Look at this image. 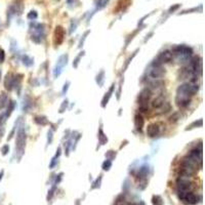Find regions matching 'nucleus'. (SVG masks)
<instances>
[{"instance_id": "423d86ee", "label": "nucleus", "mask_w": 205, "mask_h": 205, "mask_svg": "<svg viewBox=\"0 0 205 205\" xmlns=\"http://www.w3.org/2000/svg\"><path fill=\"white\" fill-rule=\"evenodd\" d=\"M172 53H174L176 56H181L182 59H188L192 54V49L184 45H179L177 47H174Z\"/></svg>"}, {"instance_id": "7ed1b4c3", "label": "nucleus", "mask_w": 205, "mask_h": 205, "mask_svg": "<svg viewBox=\"0 0 205 205\" xmlns=\"http://www.w3.org/2000/svg\"><path fill=\"white\" fill-rule=\"evenodd\" d=\"M179 198L181 201H183L186 204H196L198 202V198L193 192H177Z\"/></svg>"}, {"instance_id": "b1692460", "label": "nucleus", "mask_w": 205, "mask_h": 205, "mask_svg": "<svg viewBox=\"0 0 205 205\" xmlns=\"http://www.w3.org/2000/svg\"><path fill=\"white\" fill-rule=\"evenodd\" d=\"M177 117H179V114L177 113H174V116H171V117L169 118V121L170 122H175L177 120Z\"/></svg>"}, {"instance_id": "0eeeda50", "label": "nucleus", "mask_w": 205, "mask_h": 205, "mask_svg": "<svg viewBox=\"0 0 205 205\" xmlns=\"http://www.w3.org/2000/svg\"><path fill=\"white\" fill-rule=\"evenodd\" d=\"M54 44L56 45H60L62 42L64 41V37H65V30H64L63 27L58 26L54 30Z\"/></svg>"}, {"instance_id": "412c9836", "label": "nucleus", "mask_w": 205, "mask_h": 205, "mask_svg": "<svg viewBox=\"0 0 205 205\" xmlns=\"http://www.w3.org/2000/svg\"><path fill=\"white\" fill-rule=\"evenodd\" d=\"M8 151H10V147H8L7 145H6V146H3V147H2V149H1L2 155H6V154H7Z\"/></svg>"}, {"instance_id": "6ab92c4d", "label": "nucleus", "mask_w": 205, "mask_h": 205, "mask_svg": "<svg viewBox=\"0 0 205 205\" xmlns=\"http://www.w3.org/2000/svg\"><path fill=\"white\" fill-rule=\"evenodd\" d=\"M13 109H15V102H10V107H8V109H7V113H6V115H10V114L12 112Z\"/></svg>"}, {"instance_id": "20e7f679", "label": "nucleus", "mask_w": 205, "mask_h": 205, "mask_svg": "<svg viewBox=\"0 0 205 205\" xmlns=\"http://www.w3.org/2000/svg\"><path fill=\"white\" fill-rule=\"evenodd\" d=\"M171 60H172V52L169 51H164L161 52L158 56V58L153 62L152 66H162V64L169 63Z\"/></svg>"}, {"instance_id": "2eb2a0df", "label": "nucleus", "mask_w": 205, "mask_h": 205, "mask_svg": "<svg viewBox=\"0 0 205 205\" xmlns=\"http://www.w3.org/2000/svg\"><path fill=\"white\" fill-rule=\"evenodd\" d=\"M35 122L38 123V124H41V125H46L47 123H48L47 119L45 117H43V116H38V117H36Z\"/></svg>"}, {"instance_id": "f3484780", "label": "nucleus", "mask_w": 205, "mask_h": 205, "mask_svg": "<svg viewBox=\"0 0 205 205\" xmlns=\"http://www.w3.org/2000/svg\"><path fill=\"white\" fill-rule=\"evenodd\" d=\"M99 138H100V141H101V143H102V144L106 143L107 141H108V138H107V136H105V134L102 133V129H101V130H100V135H99Z\"/></svg>"}, {"instance_id": "a211bd4d", "label": "nucleus", "mask_w": 205, "mask_h": 205, "mask_svg": "<svg viewBox=\"0 0 205 205\" xmlns=\"http://www.w3.org/2000/svg\"><path fill=\"white\" fill-rule=\"evenodd\" d=\"M110 167H111V161L110 160H107V161H105V162L102 163V168H104L105 170L110 169Z\"/></svg>"}, {"instance_id": "f257e3e1", "label": "nucleus", "mask_w": 205, "mask_h": 205, "mask_svg": "<svg viewBox=\"0 0 205 205\" xmlns=\"http://www.w3.org/2000/svg\"><path fill=\"white\" fill-rule=\"evenodd\" d=\"M198 92V85L192 83H184L179 85L176 92V105L181 108H186L187 106L190 105L192 95H194Z\"/></svg>"}, {"instance_id": "393cba45", "label": "nucleus", "mask_w": 205, "mask_h": 205, "mask_svg": "<svg viewBox=\"0 0 205 205\" xmlns=\"http://www.w3.org/2000/svg\"><path fill=\"white\" fill-rule=\"evenodd\" d=\"M179 6H181L179 4H176V5H174V6H171V7L169 8V12H174V11L176 10L177 8L179 7Z\"/></svg>"}, {"instance_id": "dca6fc26", "label": "nucleus", "mask_w": 205, "mask_h": 205, "mask_svg": "<svg viewBox=\"0 0 205 205\" xmlns=\"http://www.w3.org/2000/svg\"><path fill=\"white\" fill-rule=\"evenodd\" d=\"M113 88H114V85H112V87L110 88V90H109V92H108V93H106V95H105L104 100H102V107L106 106L107 102H108V101H109V99H110L111 93H112V92H113Z\"/></svg>"}, {"instance_id": "aec40b11", "label": "nucleus", "mask_w": 205, "mask_h": 205, "mask_svg": "<svg viewBox=\"0 0 205 205\" xmlns=\"http://www.w3.org/2000/svg\"><path fill=\"white\" fill-rule=\"evenodd\" d=\"M193 126H202V119H200L199 121H195L194 123H192V124L190 125V126H188L189 128H192Z\"/></svg>"}, {"instance_id": "4be33fe9", "label": "nucleus", "mask_w": 205, "mask_h": 205, "mask_svg": "<svg viewBox=\"0 0 205 205\" xmlns=\"http://www.w3.org/2000/svg\"><path fill=\"white\" fill-rule=\"evenodd\" d=\"M36 18H37V12H36V11H31V12L28 15V19H34V20H35Z\"/></svg>"}, {"instance_id": "9b49d317", "label": "nucleus", "mask_w": 205, "mask_h": 205, "mask_svg": "<svg viewBox=\"0 0 205 205\" xmlns=\"http://www.w3.org/2000/svg\"><path fill=\"white\" fill-rule=\"evenodd\" d=\"M165 104L166 102L163 97H157L152 102V107H153V109H155V110H161Z\"/></svg>"}, {"instance_id": "4468645a", "label": "nucleus", "mask_w": 205, "mask_h": 205, "mask_svg": "<svg viewBox=\"0 0 205 205\" xmlns=\"http://www.w3.org/2000/svg\"><path fill=\"white\" fill-rule=\"evenodd\" d=\"M7 95L5 94L4 92H2L1 94H0V109L4 108V107L6 106V104H7Z\"/></svg>"}, {"instance_id": "39448f33", "label": "nucleus", "mask_w": 205, "mask_h": 205, "mask_svg": "<svg viewBox=\"0 0 205 205\" xmlns=\"http://www.w3.org/2000/svg\"><path fill=\"white\" fill-rule=\"evenodd\" d=\"M188 157L191 158L196 164H199L200 167L202 166V145H200L199 148L191 150L188 154Z\"/></svg>"}, {"instance_id": "f8f14e48", "label": "nucleus", "mask_w": 205, "mask_h": 205, "mask_svg": "<svg viewBox=\"0 0 205 205\" xmlns=\"http://www.w3.org/2000/svg\"><path fill=\"white\" fill-rule=\"evenodd\" d=\"M13 84H15V78H13L12 74H11V73H10V74L6 75L5 81H4V85H5L6 89L11 90V89H12Z\"/></svg>"}, {"instance_id": "f03ea898", "label": "nucleus", "mask_w": 205, "mask_h": 205, "mask_svg": "<svg viewBox=\"0 0 205 205\" xmlns=\"http://www.w3.org/2000/svg\"><path fill=\"white\" fill-rule=\"evenodd\" d=\"M152 95V92L149 88H145L140 92L138 97V102L140 104V110L142 112H147L148 111V102H149L150 97Z\"/></svg>"}, {"instance_id": "1a4fd4ad", "label": "nucleus", "mask_w": 205, "mask_h": 205, "mask_svg": "<svg viewBox=\"0 0 205 205\" xmlns=\"http://www.w3.org/2000/svg\"><path fill=\"white\" fill-rule=\"evenodd\" d=\"M160 131V127L157 123H152L147 127V135L150 138H155L159 134Z\"/></svg>"}, {"instance_id": "5701e85b", "label": "nucleus", "mask_w": 205, "mask_h": 205, "mask_svg": "<svg viewBox=\"0 0 205 205\" xmlns=\"http://www.w3.org/2000/svg\"><path fill=\"white\" fill-rule=\"evenodd\" d=\"M4 58H5V53H4V51L2 48H0V63L4 61Z\"/></svg>"}, {"instance_id": "bb28decb", "label": "nucleus", "mask_w": 205, "mask_h": 205, "mask_svg": "<svg viewBox=\"0 0 205 205\" xmlns=\"http://www.w3.org/2000/svg\"><path fill=\"white\" fill-rule=\"evenodd\" d=\"M0 77H1V71H0Z\"/></svg>"}, {"instance_id": "6e6552de", "label": "nucleus", "mask_w": 205, "mask_h": 205, "mask_svg": "<svg viewBox=\"0 0 205 205\" xmlns=\"http://www.w3.org/2000/svg\"><path fill=\"white\" fill-rule=\"evenodd\" d=\"M25 144H26V133L25 131L20 130L18 133V138H17V149L20 151H23L25 148Z\"/></svg>"}, {"instance_id": "ddd939ff", "label": "nucleus", "mask_w": 205, "mask_h": 205, "mask_svg": "<svg viewBox=\"0 0 205 205\" xmlns=\"http://www.w3.org/2000/svg\"><path fill=\"white\" fill-rule=\"evenodd\" d=\"M134 124H135V127L138 130L141 131L143 129L144 124H145V120H144V117L141 114L135 115V117H134Z\"/></svg>"}, {"instance_id": "9d476101", "label": "nucleus", "mask_w": 205, "mask_h": 205, "mask_svg": "<svg viewBox=\"0 0 205 205\" xmlns=\"http://www.w3.org/2000/svg\"><path fill=\"white\" fill-rule=\"evenodd\" d=\"M164 75V70L161 66H153L150 71V76L153 79H159Z\"/></svg>"}, {"instance_id": "a878e982", "label": "nucleus", "mask_w": 205, "mask_h": 205, "mask_svg": "<svg viewBox=\"0 0 205 205\" xmlns=\"http://www.w3.org/2000/svg\"><path fill=\"white\" fill-rule=\"evenodd\" d=\"M67 104H68V102H67V101H65V102H64L63 106H62V108L60 109V112H61V113H63V110H64V108H65V107H67Z\"/></svg>"}]
</instances>
